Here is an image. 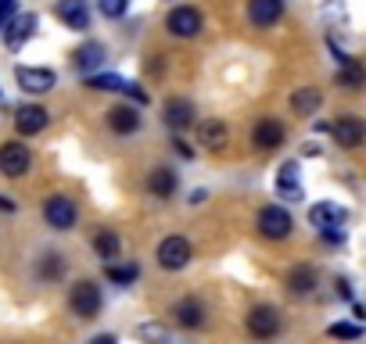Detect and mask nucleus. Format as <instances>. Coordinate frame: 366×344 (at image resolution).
I'll use <instances>...</instances> for the list:
<instances>
[{
  "label": "nucleus",
  "mask_w": 366,
  "mask_h": 344,
  "mask_svg": "<svg viewBox=\"0 0 366 344\" xmlns=\"http://www.w3.org/2000/svg\"><path fill=\"white\" fill-rule=\"evenodd\" d=\"M108 126H112V133H119V136H133V133L140 129V111L129 108V104H119V108L108 111Z\"/></svg>",
  "instance_id": "obj_21"
},
{
  "label": "nucleus",
  "mask_w": 366,
  "mask_h": 344,
  "mask_svg": "<svg viewBox=\"0 0 366 344\" xmlns=\"http://www.w3.org/2000/svg\"><path fill=\"white\" fill-rule=\"evenodd\" d=\"M176 187H179V176H176L169 165H154V168L147 172V191H151L154 198L169 201V198L176 194Z\"/></svg>",
  "instance_id": "obj_18"
},
{
  "label": "nucleus",
  "mask_w": 366,
  "mask_h": 344,
  "mask_svg": "<svg viewBox=\"0 0 366 344\" xmlns=\"http://www.w3.org/2000/svg\"><path fill=\"white\" fill-rule=\"evenodd\" d=\"M126 83H129V79H122V76H115V72H97V76L86 79L90 90H112V93H126Z\"/></svg>",
  "instance_id": "obj_29"
},
{
  "label": "nucleus",
  "mask_w": 366,
  "mask_h": 344,
  "mask_svg": "<svg viewBox=\"0 0 366 344\" xmlns=\"http://www.w3.org/2000/svg\"><path fill=\"white\" fill-rule=\"evenodd\" d=\"M36 276H40L44 283H54V280H61V276H65V258H61L58 251H47V255H40V262H36Z\"/></svg>",
  "instance_id": "obj_27"
},
{
  "label": "nucleus",
  "mask_w": 366,
  "mask_h": 344,
  "mask_svg": "<svg viewBox=\"0 0 366 344\" xmlns=\"http://www.w3.org/2000/svg\"><path fill=\"white\" fill-rule=\"evenodd\" d=\"M97 11L104 19H122L129 11V0H97Z\"/></svg>",
  "instance_id": "obj_32"
},
{
  "label": "nucleus",
  "mask_w": 366,
  "mask_h": 344,
  "mask_svg": "<svg viewBox=\"0 0 366 344\" xmlns=\"http://www.w3.org/2000/svg\"><path fill=\"white\" fill-rule=\"evenodd\" d=\"M104 44H97V40H90V44H83L76 54H72V65L79 69V72H97L101 65H104Z\"/></svg>",
  "instance_id": "obj_22"
},
{
  "label": "nucleus",
  "mask_w": 366,
  "mask_h": 344,
  "mask_svg": "<svg viewBox=\"0 0 366 344\" xmlns=\"http://www.w3.org/2000/svg\"><path fill=\"white\" fill-rule=\"evenodd\" d=\"M287 290H291L295 298L312 294V290H316V269H312V265H295V269L287 273Z\"/></svg>",
  "instance_id": "obj_23"
},
{
  "label": "nucleus",
  "mask_w": 366,
  "mask_h": 344,
  "mask_svg": "<svg viewBox=\"0 0 366 344\" xmlns=\"http://www.w3.org/2000/svg\"><path fill=\"white\" fill-rule=\"evenodd\" d=\"M337 294H341V298H352V290H348V280H337Z\"/></svg>",
  "instance_id": "obj_38"
},
{
  "label": "nucleus",
  "mask_w": 366,
  "mask_h": 344,
  "mask_svg": "<svg viewBox=\"0 0 366 344\" xmlns=\"http://www.w3.org/2000/svg\"><path fill=\"white\" fill-rule=\"evenodd\" d=\"M172 143H176V151H179V158H194V147H191L187 140H179V136H176Z\"/></svg>",
  "instance_id": "obj_35"
},
{
  "label": "nucleus",
  "mask_w": 366,
  "mask_h": 344,
  "mask_svg": "<svg viewBox=\"0 0 366 344\" xmlns=\"http://www.w3.org/2000/svg\"><path fill=\"white\" fill-rule=\"evenodd\" d=\"M101 305H104V298H101V287H97L94 280L72 283V290H69V308H72V315H79V319H97V315H101Z\"/></svg>",
  "instance_id": "obj_1"
},
{
  "label": "nucleus",
  "mask_w": 366,
  "mask_h": 344,
  "mask_svg": "<svg viewBox=\"0 0 366 344\" xmlns=\"http://www.w3.org/2000/svg\"><path fill=\"white\" fill-rule=\"evenodd\" d=\"M327 333H330L334 340H359V337H362V326H359V323H330Z\"/></svg>",
  "instance_id": "obj_31"
},
{
  "label": "nucleus",
  "mask_w": 366,
  "mask_h": 344,
  "mask_svg": "<svg viewBox=\"0 0 366 344\" xmlns=\"http://www.w3.org/2000/svg\"><path fill=\"white\" fill-rule=\"evenodd\" d=\"M227 140H230L227 122H219V118H202V122H198V143H202L205 151H223Z\"/></svg>",
  "instance_id": "obj_20"
},
{
  "label": "nucleus",
  "mask_w": 366,
  "mask_h": 344,
  "mask_svg": "<svg viewBox=\"0 0 366 344\" xmlns=\"http://www.w3.org/2000/svg\"><path fill=\"white\" fill-rule=\"evenodd\" d=\"M126 97H133L137 104H147V90H140L137 83H126Z\"/></svg>",
  "instance_id": "obj_33"
},
{
  "label": "nucleus",
  "mask_w": 366,
  "mask_h": 344,
  "mask_svg": "<svg viewBox=\"0 0 366 344\" xmlns=\"http://www.w3.org/2000/svg\"><path fill=\"white\" fill-rule=\"evenodd\" d=\"M11 11H15V0H0V26L11 19Z\"/></svg>",
  "instance_id": "obj_34"
},
{
  "label": "nucleus",
  "mask_w": 366,
  "mask_h": 344,
  "mask_svg": "<svg viewBox=\"0 0 366 344\" xmlns=\"http://www.w3.org/2000/svg\"><path fill=\"white\" fill-rule=\"evenodd\" d=\"M330 136H334L345 151L362 147V143H366V122H362V118H355V115H341V118L330 126Z\"/></svg>",
  "instance_id": "obj_9"
},
{
  "label": "nucleus",
  "mask_w": 366,
  "mask_h": 344,
  "mask_svg": "<svg viewBox=\"0 0 366 344\" xmlns=\"http://www.w3.org/2000/svg\"><path fill=\"white\" fill-rule=\"evenodd\" d=\"M320 104H323V93L316 86H302V90L291 93V111L295 115H316Z\"/></svg>",
  "instance_id": "obj_24"
},
{
  "label": "nucleus",
  "mask_w": 366,
  "mask_h": 344,
  "mask_svg": "<svg viewBox=\"0 0 366 344\" xmlns=\"http://www.w3.org/2000/svg\"><path fill=\"white\" fill-rule=\"evenodd\" d=\"M104 276H108L112 283H119V287H129V283H137L140 269H137V265H119V262H104Z\"/></svg>",
  "instance_id": "obj_30"
},
{
  "label": "nucleus",
  "mask_w": 366,
  "mask_h": 344,
  "mask_svg": "<svg viewBox=\"0 0 366 344\" xmlns=\"http://www.w3.org/2000/svg\"><path fill=\"white\" fill-rule=\"evenodd\" d=\"M165 29H169V36H176V40H194V36L202 33V11L191 8V4H179V8L169 11Z\"/></svg>",
  "instance_id": "obj_6"
},
{
  "label": "nucleus",
  "mask_w": 366,
  "mask_h": 344,
  "mask_svg": "<svg viewBox=\"0 0 366 344\" xmlns=\"http://www.w3.org/2000/svg\"><path fill=\"white\" fill-rule=\"evenodd\" d=\"M291 230H295V219H291V212L284 205H266L259 212V233L266 241H287Z\"/></svg>",
  "instance_id": "obj_4"
},
{
  "label": "nucleus",
  "mask_w": 366,
  "mask_h": 344,
  "mask_svg": "<svg viewBox=\"0 0 366 344\" xmlns=\"http://www.w3.org/2000/svg\"><path fill=\"white\" fill-rule=\"evenodd\" d=\"M54 15H58L69 29H79V33L90 26V4H86V0H58Z\"/></svg>",
  "instance_id": "obj_13"
},
{
  "label": "nucleus",
  "mask_w": 366,
  "mask_h": 344,
  "mask_svg": "<svg viewBox=\"0 0 366 344\" xmlns=\"http://www.w3.org/2000/svg\"><path fill=\"white\" fill-rule=\"evenodd\" d=\"M29 168H33V154L22 140H8L0 147V172H4L8 180H22Z\"/></svg>",
  "instance_id": "obj_5"
},
{
  "label": "nucleus",
  "mask_w": 366,
  "mask_h": 344,
  "mask_svg": "<svg viewBox=\"0 0 366 344\" xmlns=\"http://www.w3.org/2000/svg\"><path fill=\"white\" fill-rule=\"evenodd\" d=\"M172 319H176V326H183V330H202V326L209 323V308H205V301H198V298H179V301L172 305Z\"/></svg>",
  "instance_id": "obj_8"
},
{
  "label": "nucleus",
  "mask_w": 366,
  "mask_h": 344,
  "mask_svg": "<svg viewBox=\"0 0 366 344\" xmlns=\"http://www.w3.org/2000/svg\"><path fill=\"white\" fill-rule=\"evenodd\" d=\"M345 208L341 205H330V201H320V205H312L309 208V223L323 233V230H341L345 226Z\"/></svg>",
  "instance_id": "obj_15"
},
{
  "label": "nucleus",
  "mask_w": 366,
  "mask_h": 344,
  "mask_svg": "<svg viewBox=\"0 0 366 344\" xmlns=\"http://www.w3.org/2000/svg\"><path fill=\"white\" fill-rule=\"evenodd\" d=\"M280 15H284V0H248V19H252V26H259V29L277 26Z\"/></svg>",
  "instance_id": "obj_16"
},
{
  "label": "nucleus",
  "mask_w": 366,
  "mask_h": 344,
  "mask_svg": "<svg viewBox=\"0 0 366 344\" xmlns=\"http://www.w3.org/2000/svg\"><path fill=\"white\" fill-rule=\"evenodd\" d=\"M154 258H158V265H162L165 273H176V269H183V265H187V262L194 258V248H191V241H187V237L172 233V237H165V241L158 244Z\"/></svg>",
  "instance_id": "obj_2"
},
{
  "label": "nucleus",
  "mask_w": 366,
  "mask_h": 344,
  "mask_svg": "<svg viewBox=\"0 0 366 344\" xmlns=\"http://www.w3.org/2000/svg\"><path fill=\"white\" fill-rule=\"evenodd\" d=\"M277 198L280 201H302V183H298V161H284L277 172Z\"/></svg>",
  "instance_id": "obj_19"
},
{
  "label": "nucleus",
  "mask_w": 366,
  "mask_h": 344,
  "mask_svg": "<svg viewBox=\"0 0 366 344\" xmlns=\"http://www.w3.org/2000/svg\"><path fill=\"white\" fill-rule=\"evenodd\" d=\"M284 126L277 122V118H259L255 122V129H252V143L259 147V151H277L280 143H284Z\"/></svg>",
  "instance_id": "obj_14"
},
{
  "label": "nucleus",
  "mask_w": 366,
  "mask_h": 344,
  "mask_svg": "<svg viewBox=\"0 0 366 344\" xmlns=\"http://www.w3.org/2000/svg\"><path fill=\"white\" fill-rule=\"evenodd\" d=\"M90 344H119V340H115V333H97V337H90Z\"/></svg>",
  "instance_id": "obj_37"
},
{
  "label": "nucleus",
  "mask_w": 366,
  "mask_h": 344,
  "mask_svg": "<svg viewBox=\"0 0 366 344\" xmlns=\"http://www.w3.org/2000/svg\"><path fill=\"white\" fill-rule=\"evenodd\" d=\"M94 251H97V258L115 262V258L122 255V237H119L115 230H97V233H94Z\"/></svg>",
  "instance_id": "obj_25"
},
{
  "label": "nucleus",
  "mask_w": 366,
  "mask_h": 344,
  "mask_svg": "<svg viewBox=\"0 0 366 344\" xmlns=\"http://www.w3.org/2000/svg\"><path fill=\"white\" fill-rule=\"evenodd\" d=\"M320 237H323V241H330V244H341V241H345V233H341V230H323Z\"/></svg>",
  "instance_id": "obj_36"
},
{
  "label": "nucleus",
  "mask_w": 366,
  "mask_h": 344,
  "mask_svg": "<svg viewBox=\"0 0 366 344\" xmlns=\"http://www.w3.org/2000/svg\"><path fill=\"white\" fill-rule=\"evenodd\" d=\"M15 79H19L22 93H47V90H54V83H58V76H54L51 69H36V65H22V69L15 72Z\"/></svg>",
  "instance_id": "obj_10"
},
{
  "label": "nucleus",
  "mask_w": 366,
  "mask_h": 344,
  "mask_svg": "<svg viewBox=\"0 0 366 344\" xmlns=\"http://www.w3.org/2000/svg\"><path fill=\"white\" fill-rule=\"evenodd\" d=\"M44 219H47L51 230L69 233V230L76 226V219H79V208H76L72 198H65V194H51V198L44 201Z\"/></svg>",
  "instance_id": "obj_3"
},
{
  "label": "nucleus",
  "mask_w": 366,
  "mask_h": 344,
  "mask_svg": "<svg viewBox=\"0 0 366 344\" xmlns=\"http://www.w3.org/2000/svg\"><path fill=\"white\" fill-rule=\"evenodd\" d=\"M165 126L169 129H191L194 126V104L187 101V97H172V101H165Z\"/></svg>",
  "instance_id": "obj_17"
},
{
  "label": "nucleus",
  "mask_w": 366,
  "mask_h": 344,
  "mask_svg": "<svg viewBox=\"0 0 366 344\" xmlns=\"http://www.w3.org/2000/svg\"><path fill=\"white\" fill-rule=\"evenodd\" d=\"M244 326H248V333H252L255 340H269V337L280 333V312H277L273 305H255V308L248 312Z\"/></svg>",
  "instance_id": "obj_7"
},
{
  "label": "nucleus",
  "mask_w": 366,
  "mask_h": 344,
  "mask_svg": "<svg viewBox=\"0 0 366 344\" xmlns=\"http://www.w3.org/2000/svg\"><path fill=\"white\" fill-rule=\"evenodd\" d=\"M137 340L140 344H172L169 326H162V323H140L137 326Z\"/></svg>",
  "instance_id": "obj_28"
},
{
  "label": "nucleus",
  "mask_w": 366,
  "mask_h": 344,
  "mask_svg": "<svg viewBox=\"0 0 366 344\" xmlns=\"http://www.w3.org/2000/svg\"><path fill=\"white\" fill-rule=\"evenodd\" d=\"M36 15H15L11 22H8V29H4V44L11 47V51H22L29 40H33V33H36Z\"/></svg>",
  "instance_id": "obj_12"
},
{
  "label": "nucleus",
  "mask_w": 366,
  "mask_h": 344,
  "mask_svg": "<svg viewBox=\"0 0 366 344\" xmlns=\"http://www.w3.org/2000/svg\"><path fill=\"white\" fill-rule=\"evenodd\" d=\"M47 122H51V115H47V108H40V104H22V108L15 111V129H19V136H36V133L47 129Z\"/></svg>",
  "instance_id": "obj_11"
},
{
  "label": "nucleus",
  "mask_w": 366,
  "mask_h": 344,
  "mask_svg": "<svg viewBox=\"0 0 366 344\" xmlns=\"http://www.w3.org/2000/svg\"><path fill=\"white\" fill-rule=\"evenodd\" d=\"M337 86H345V90H366V65H359L355 58L341 61V69H337Z\"/></svg>",
  "instance_id": "obj_26"
}]
</instances>
